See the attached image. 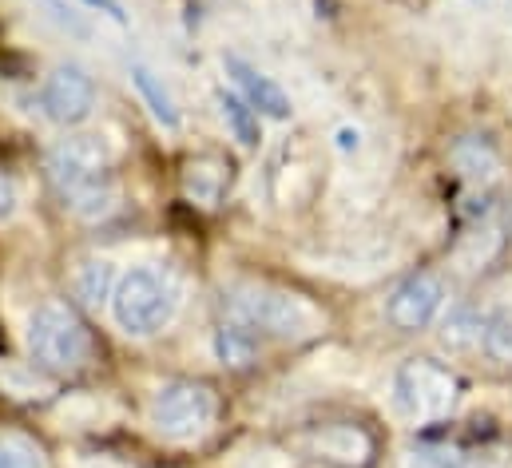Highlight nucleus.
<instances>
[{
  "mask_svg": "<svg viewBox=\"0 0 512 468\" xmlns=\"http://www.w3.org/2000/svg\"><path fill=\"white\" fill-rule=\"evenodd\" d=\"M489 318L481 310H453L441 322V346L449 353H485V334H489Z\"/></svg>",
  "mask_w": 512,
  "mask_h": 468,
  "instance_id": "f8f14e48",
  "label": "nucleus"
},
{
  "mask_svg": "<svg viewBox=\"0 0 512 468\" xmlns=\"http://www.w3.org/2000/svg\"><path fill=\"white\" fill-rule=\"evenodd\" d=\"M88 4H92V8H104L112 20H124V8H120L116 0H88Z\"/></svg>",
  "mask_w": 512,
  "mask_h": 468,
  "instance_id": "412c9836",
  "label": "nucleus"
},
{
  "mask_svg": "<svg viewBox=\"0 0 512 468\" xmlns=\"http://www.w3.org/2000/svg\"><path fill=\"white\" fill-rule=\"evenodd\" d=\"M441 302H445L441 278H433V274H409V278L389 294L385 318H389L401 334H417V330H425V326L437 318Z\"/></svg>",
  "mask_w": 512,
  "mask_h": 468,
  "instance_id": "6e6552de",
  "label": "nucleus"
},
{
  "mask_svg": "<svg viewBox=\"0 0 512 468\" xmlns=\"http://www.w3.org/2000/svg\"><path fill=\"white\" fill-rule=\"evenodd\" d=\"M393 397H397V409L409 421L433 425V421H445L453 413V405L461 397V381L445 365H437L429 357H413V361H405L397 369Z\"/></svg>",
  "mask_w": 512,
  "mask_h": 468,
  "instance_id": "20e7f679",
  "label": "nucleus"
},
{
  "mask_svg": "<svg viewBox=\"0 0 512 468\" xmlns=\"http://www.w3.org/2000/svg\"><path fill=\"white\" fill-rule=\"evenodd\" d=\"M231 314L239 322H247L251 330H262L270 338H286V342H298V338H310L322 330V314L306 298L274 290V286H239L231 294Z\"/></svg>",
  "mask_w": 512,
  "mask_h": 468,
  "instance_id": "f03ea898",
  "label": "nucleus"
},
{
  "mask_svg": "<svg viewBox=\"0 0 512 468\" xmlns=\"http://www.w3.org/2000/svg\"><path fill=\"white\" fill-rule=\"evenodd\" d=\"M175 314V294L167 286L163 274L147 270V266H135L128 270L120 282H116V294H112V318L116 326L131 334V338H151L159 334Z\"/></svg>",
  "mask_w": 512,
  "mask_h": 468,
  "instance_id": "7ed1b4c3",
  "label": "nucleus"
},
{
  "mask_svg": "<svg viewBox=\"0 0 512 468\" xmlns=\"http://www.w3.org/2000/svg\"><path fill=\"white\" fill-rule=\"evenodd\" d=\"M40 104L52 123L60 127H76L92 116L96 108V84L92 76L80 68V64H60L48 80H44V92H40Z\"/></svg>",
  "mask_w": 512,
  "mask_h": 468,
  "instance_id": "0eeeda50",
  "label": "nucleus"
},
{
  "mask_svg": "<svg viewBox=\"0 0 512 468\" xmlns=\"http://www.w3.org/2000/svg\"><path fill=\"white\" fill-rule=\"evenodd\" d=\"M44 167H48V179L60 187V195L76 199V195L108 183L112 151H108V143L100 135H68L48 151Z\"/></svg>",
  "mask_w": 512,
  "mask_h": 468,
  "instance_id": "423d86ee",
  "label": "nucleus"
},
{
  "mask_svg": "<svg viewBox=\"0 0 512 468\" xmlns=\"http://www.w3.org/2000/svg\"><path fill=\"white\" fill-rule=\"evenodd\" d=\"M215 357H219L223 365H231V369L251 365L258 357V334L247 322H239V318L223 322V326L215 330Z\"/></svg>",
  "mask_w": 512,
  "mask_h": 468,
  "instance_id": "ddd939ff",
  "label": "nucleus"
},
{
  "mask_svg": "<svg viewBox=\"0 0 512 468\" xmlns=\"http://www.w3.org/2000/svg\"><path fill=\"white\" fill-rule=\"evenodd\" d=\"M219 112H223L227 127L235 131V139H239L243 147H258V139H262V131H258V112L247 100H239V96H231V92H219Z\"/></svg>",
  "mask_w": 512,
  "mask_h": 468,
  "instance_id": "dca6fc26",
  "label": "nucleus"
},
{
  "mask_svg": "<svg viewBox=\"0 0 512 468\" xmlns=\"http://www.w3.org/2000/svg\"><path fill=\"white\" fill-rule=\"evenodd\" d=\"M16 211V191H12V179L0 175V219H8Z\"/></svg>",
  "mask_w": 512,
  "mask_h": 468,
  "instance_id": "aec40b11",
  "label": "nucleus"
},
{
  "mask_svg": "<svg viewBox=\"0 0 512 468\" xmlns=\"http://www.w3.org/2000/svg\"><path fill=\"white\" fill-rule=\"evenodd\" d=\"M227 187H231V167L219 155L187 159V167H183V191H187V199H195L199 207H215Z\"/></svg>",
  "mask_w": 512,
  "mask_h": 468,
  "instance_id": "9b49d317",
  "label": "nucleus"
},
{
  "mask_svg": "<svg viewBox=\"0 0 512 468\" xmlns=\"http://www.w3.org/2000/svg\"><path fill=\"white\" fill-rule=\"evenodd\" d=\"M116 270H112V262L108 258H92V262H84L80 270H76V298L84 302V306H92V310H100L104 302H112V294H116Z\"/></svg>",
  "mask_w": 512,
  "mask_h": 468,
  "instance_id": "4468645a",
  "label": "nucleus"
},
{
  "mask_svg": "<svg viewBox=\"0 0 512 468\" xmlns=\"http://www.w3.org/2000/svg\"><path fill=\"white\" fill-rule=\"evenodd\" d=\"M219 401L203 381H167L151 397V425L167 441H195L215 425Z\"/></svg>",
  "mask_w": 512,
  "mask_h": 468,
  "instance_id": "39448f33",
  "label": "nucleus"
},
{
  "mask_svg": "<svg viewBox=\"0 0 512 468\" xmlns=\"http://www.w3.org/2000/svg\"><path fill=\"white\" fill-rule=\"evenodd\" d=\"M485 357H489L493 365H505V369H512V318H505V314H493V318H489Z\"/></svg>",
  "mask_w": 512,
  "mask_h": 468,
  "instance_id": "f3484780",
  "label": "nucleus"
},
{
  "mask_svg": "<svg viewBox=\"0 0 512 468\" xmlns=\"http://www.w3.org/2000/svg\"><path fill=\"white\" fill-rule=\"evenodd\" d=\"M314 449L322 461L338 468H366L374 457V441L358 425H330L314 437Z\"/></svg>",
  "mask_w": 512,
  "mask_h": 468,
  "instance_id": "9d476101",
  "label": "nucleus"
},
{
  "mask_svg": "<svg viewBox=\"0 0 512 468\" xmlns=\"http://www.w3.org/2000/svg\"><path fill=\"white\" fill-rule=\"evenodd\" d=\"M227 64V72H231V80L243 88V100L255 108L258 116H270V119H290V100H286V92L274 84V80H266L262 72H255L247 60H239V56H227L223 60Z\"/></svg>",
  "mask_w": 512,
  "mask_h": 468,
  "instance_id": "1a4fd4ad",
  "label": "nucleus"
},
{
  "mask_svg": "<svg viewBox=\"0 0 512 468\" xmlns=\"http://www.w3.org/2000/svg\"><path fill=\"white\" fill-rule=\"evenodd\" d=\"M131 80H135V88H139V96H143V104L151 108V116L159 119L163 127H179V108H175V100H171V92L155 80V72L151 68H143V64H135L131 68Z\"/></svg>",
  "mask_w": 512,
  "mask_h": 468,
  "instance_id": "2eb2a0df",
  "label": "nucleus"
},
{
  "mask_svg": "<svg viewBox=\"0 0 512 468\" xmlns=\"http://www.w3.org/2000/svg\"><path fill=\"white\" fill-rule=\"evenodd\" d=\"M0 468H44L40 453L20 437H0Z\"/></svg>",
  "mask_w": 512,
  "mask_h": 468,
  "instance_id": "a211bd4d",
  "label": "nucleus"
},
{
  "mask_svg": "<svg viewBox=\"0 0 512 468\" xmlns=\"http://www.w3.org/2000/svg\"><path fill=\"white\" fill-rule=\"evenodd\" d=\"M405 468H469V461L461 457V453H453V449H417Z\"/></svg>",
  "mask_w": 512,
  "mask_h": 468,
  "instance_id": "6ab92c4d",
  "label": "nucleus"
},
{
  "mask_svg": "<svg viewBox=\"0 0 512 468\" xmlns=\"http://www.w3.org/2000/svg\"><path fill=\"white\" fill-rule=\"evenodd\" d=\"M28 353L48 373H76L92 361V334L64 302H44L28 318Z\"/></svg>",
  "mask_w": 512,
  "mask_h": 468,
  "instance_id": "f257e3e1",
  "label": "nucleus"
}]
</instances>
